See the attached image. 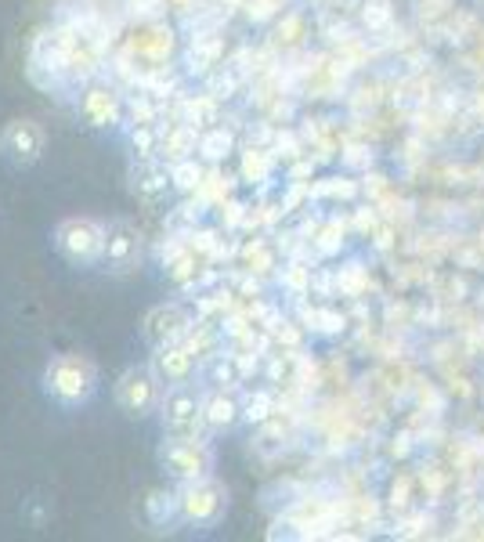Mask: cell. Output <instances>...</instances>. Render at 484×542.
I'll list each match as a JSON object with an SVG mask.
<instances>
[{"label": "cell", "instance_id": "cell-1", "mask_svg": "<svg viewBox=\"0 0 484 542\" xmlns=\"http://www.w3.org/2000/svg\"><path fill=\"white\" fill-rule=\"evenodd\" d=\"M44 387L55 402L62 405H80L90 398L94 391V369H90V361H83L80 354H62L55 358L47 373H44Z\"/></svg>", "mask_w": 484, "mask_h": 542}, {"label": "cell", "instance_id": "cell-2", "mask_svg": "<svg viewBox=\"0 0 484 542\" xmlns=\"http://www.w3.org/2000/svg\"><path fill=\"white\" fill-rule=\"evenodd\" d=\"M55 246L72 264H98L106 253V228L90 217H69L58 224Z\"/></svg>", "mask_w": 484, "mask_h": 542}, {"label": "cell", "instance_id": "cell-3", "mask_svg": "<svg viewBox=\"0 0 484 542\" xmlns=\"http://www.w3.org/2000/svg\"><path fill=\"white\" fill-rule=\"evenodd\" d=\"M203 394L196 387H184V384H174L163 398V423L174 437H191L203 423Z\"/></svg>", "mask_w": 484, "mask_h": 542}, {"label": "cell", "instance_id": "cell-4", "mask_svg": "<svg viewBox=\"0 0 484 542\" xmlns=\"http://www.w3.org/2000/svg\"><path fill=\"white\" fill-rule=\"evenodd\" d=\"M159 463H163V470L170 474V478H177V481H200L203 474H207V467H210V460H207V452L191 441V437H174V441H166L163 448H159Z\"/></svg>", "mask_w": 484, "mask_h": 542}, {"label": "cell", "instance_id": "cell-5", "mask_svg": "<svg viewBox=\"0 0 484 542\" xmlns=\"http://www.w3.org/2000/svg\"><path fill=\"white\" fill-rule=\"evenodd\" d=\"M225 510V488L200 478V481H188L184 495H181V517L188 524H214Z\"/></svg>", "mask_w": 484, "mask_h": 542}, {"label": "cell", "instance_id": "cell-6", "mask_svg": "<svg viewBox=\"0 0 484 542\" xmlns=\"http://www.w3.org/2000/svg\"><path fill=\"white\" fill-rule=\"evenodd\" d=\"M116 402L127 416H149L159 402V384L149 369H127L116 384Z\"/></svg>", "mask_w": 484, "mask_h": 542}, {"label": "cell", "instance_id": "cell-7", "mask_svg": "<svg viewBox=\"0 0 484 542\" xmlns=\"http://www.w3.org/2000/svg\"><path fill=\"white\" fill-rule=\"evenodd\" d=\"M0 152H4L15 166H33L44 152V131L33 120H15L0 134Z\"/></svg>", "mask_w": 484, "mask_h": 542}, {"label": "cell", "instance_id": "cell-8", "mask_svg": "<svg viewBox=\"0 0 484 542\" xmlns=\"http://www.w3.org/2000/svg\"><path fill=\"white\" fill-rule=\"evenodd\" d=\"M138 253H141V235L131 221H116L106 228V253L102 260L113 267V271H131L138 264Z\"/></svg>", "mask_w": 484, "mask_h": 542}, {"label": "cell", "instance_id": "cell-9", "mask_svg": "<svg viewBox=\"0 0 484 542\" xmlns=\"http://www.w3.org/2000/svg\"><path fill=\"white\" fill-rule=\"evenodd\" d=\"M188 326H191V318H188L184 308L163 304V308L149 311V318H145V340H149L152 347H166V343L181 340V336L188 333Z\"/></svg>", "mask_w": 484, "mask_h": 542}, {"label": "cell", "instance_id": "cell-10", "mask_svg": "<svg viewBox=\"0 0 484 542\" xmlns=\"http://www.w3.org/2000/svg\"><path fill=\"white\" fill-rule=\"evenodd\" d=\"M156 373H159L166 384H184V380L191 377V354L181 351V347H174V343L159 347V354H156Z\"/></svg>", "mask_w": 484, "mask_h": 542}, {"label": "cell", "instance_id": "cell-11", "mask_svg": "<svg viewBox=\"0 0 484 542\" xmlns=\"http://www.w3.org/2000/svg\"><path fill=\"white\" fill-rule=\"evenodd\" d=\"M235 419H239V402L228 398V394H214L203 409V423L214 427V430H228Z\"/></svg>", "mask_w": 484, "mask_h": 542}, {"label": "cell", "instance_id": "cell-12", "mask_svg": "<svg viewBox=\"0 0 484 542\" xmlns=\"http://www.w3.org/2000/svg\"><path fill=\"white\" fill-rule=\"evenodd\" d=\"M174 181H177V189H196L200 185V170L191 163H184V166L174 170Z\"/></svg>", "mask_w": 484, "mask_h": 542}]
</instances>
